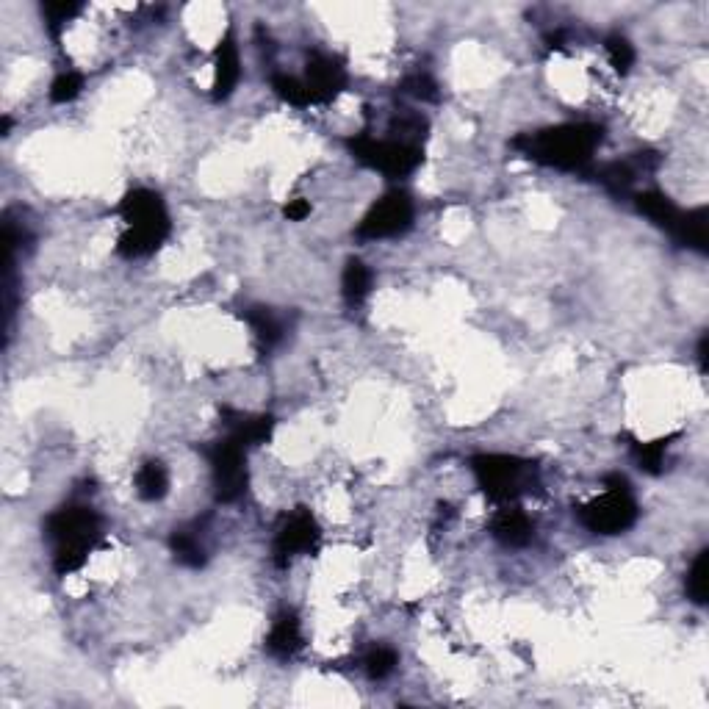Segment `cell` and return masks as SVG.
<instances>
[{
  "mask_svg": "<svg viewBox=\"0 0 709 709\" xmlns=\"http://www.w3.org/2000/svg\"><path fill=\"white\" fill-rule=\"evenodd\" d=\"M604 142V125L599 122H565L535 133H521L510 145L521 156L549 169L588 172L593 153Z\"/></svg>",
  "mask_w": 709,
  "mask_h": 709,
  "instance_id": "obj_1",
  "label": "cell"
},
{
  "mask_svg": "<svg viewBox=\"0 0 709 709\" xmlns=\"http://www.w3.org/2000/svg\"><path fill=\"white\" fill-rule=\"evenodd\" d=\"M103 535V518L89 505H64L45 521V538L53 549V571L59 577L81 571L89 552Z\"/></svg>",
  "mask_w": 709,
  "mask_h": 709,
  "instance_id": "obj_2",
  "label": "cell"
},
{
  "mask_svg": "<svg viewBox=\"0 0 709 709\" xmlns=\"http://www.w3.org/2000/svg\"><path fill=\"white\" fill-rule=\"evenodd\" d=\"M117 214L125 222V233L117 239V253L122 258H147L169 239L172 222L161 194L131 189L117 205Z\"/></svg>",
  "mask_w": 709,
  "mask_h": 709,
  "instance_id": "obj_3",
  "label": "cell"
},
{
  "mask_svg": "<svg viewBox=\"0 0 709 709\" xmlns=\"http://www.w3.org/2000/svg\"><path fill=\"white\" fill-rule=\"evenodd\" d=\"M471 471L480 491L496 505H510L518 496L532 493L541 485L538 466L516 455H474Z\"/></svg>",
  "mask_w": 709,
  "mask_h": 709,
  "instance_id": "obj_4",
  "label": "cell"
},
{
  "mask_svg": "<svg viewBox=\"0 0 709 709\" xmlns=\"http://www.w3.org/2000/svg\"><path fill=\"white\" fill-rule=\"evenodd\" d=\"M637 510L632 485L624 474H607L604 477V493L588 505L577 507L579 524L590 529L593 535H621L635 527Z\"/></svg>",
  "mask_w": 709,
  "mask_h": 709,
  "instance_id": "obj_5",
  "label": "cell"
},
{
  "mask_svg": "<svg viewBox=\"0 0 709 709\" xmlns=\"http://www.w3.org/2000/svg\"><path fill=\"white\" fill-rule=\"evenodd\" d=\"M349 153L363 167L380 172L385 178H408L424 161V150L419 145H405L397 139H372V136H355L347 142Z\"/></svg>",
  "mask_w": 709,
  "mask_h": 709,
  "instance_id": "obj_6",
  "label": "cell"
},
{
  "mask_svg": "<svg viewBox=\"0 0 709 709\" xmlns=\"http://www.w3.org/2000/svg\"><path fill=\"white\" fill-rule=\"evenodd\" d=\"M247 449L236 444L233 438H222L205 446V457L211 466V480H214V496L219 505H233L247 493Z\"/></svg>",
  "mask_w": 709,
  "mask_h": 709,
  "instance_id": "obj_7",
  "label": "cell"
},
{
  "mask_svg": "<svg viewBox=\"0 0 709 709\" xmlns=\"http://www.w3.org/2000/svg\"><path fill=\"white\" fill-rule=\"evenodd\" d=\"M322 529L316 524L311 510L297 507L291 516H286L277 527L275 543H272V560L277 568H289V563L297 554H308L319 546Z\"/></svg>",
  "mask_w": 709,
  "mask_h": 709,
  "instance_id": "obj_8",
  "label": "cell"
},
{
  "mask_svg": "<svg viewBox=\"0 0 709 709\" xmlns=\"http://www.w3.org/2000/svg\"><path fill=\"white\" fill-rule=\"evenodd\" d=\"M410 225H413V200L405 192H391L369 208V214L361 219L355 233L358 239L366 241L391 239L405 233Z\"/></svg>",
  "mask_w": 709,
  "mask_h": 709,
  "instance_id": "obj_9",
  "label": "cell"
},
{
  "mask_svg": "<svg viewBox=\"0 0 709 709\" xmlns=\"http://www.w3.org/2000/svg\"><path fill=\"white\" fill-rule=\"evenodd\" d=\"M657 167H660V156L646 150V153H635L629 161H610L601 167H590L588 175L596 178L613 197H626L632 192L640 172H654Z\"/></svg>",
  "mask_w": 709,
  "mask_h": 709,
  "instance_id": "obj_10",
  "label": "cell"
},
{
  "mask_svg": "<svg viewBox=\"0 0 709 709\" xmlns=\"http://www.w3.org/2000/svg\"><path fill=\"white\" fill-rule=\"evenodd\" d=\"M305 86L311 92L313 106H322L336 100L347 89V70L344 64L325 53H313L305 70Z\"/></svg>",
  "mask_w": 709,
  "mask_h": 709,
  "instance_id": "obj_11",
  "label": "cell"
},
{
  "mask_svg": "<svg viewBox=\"0 0 709 709\" xmlns=\"http://www.w3.org/2000/svg\"><path fill=\"white\" fill-rule=\"evenodd\" d=\"M491 535L507 549H524L535 538V527L521 507L502 505L491 518Z\"/></svg>",
  "mask_w": 709,
  "mask_h": 709,
  "instance_id": "obj_12",
  "label": "cell"
},
{
  "mask_svg": "<svg viewBox=\"0 0 709 709\" xmlns=\"http://www.w3.org/2000/svg\"><path fill=\"white\" fill-rule=\"evenodd\" d=\"M241 78V59L239 45L233 31L219 39L217 53H214V100H228L233 89L239 86Z\"/></svg>",
  "mask_w": 709,
  "mask_h": 709,
  "instance_id": "obj_13",
  "label": "cell"
},
{
  "mask_svg": "<svg viewBox=\"0 0 709 709\" xmlns=\"http://www.w3.org/2000/svg\"><path fill=\"white\" fill-rule=\"evenodd\" d=\"M219 413H222V419L228 424V438H233L244 449L247 446L266 444L272 438V430H275V419L272 416H264V413L261 416H244V413L233 408H222Z\"/></svg>",
  "mask_w": 709,
  "mask_h": 709,
  "instance_id": "obj_14",
  "label": "cell"
},
{
  "mask_svg": "<svg viewBox=\"0 0 709 709\" xmlns=\"http://www.w3.org/2000/svg\"><path fill=\"white\" fill-rule=\"evenodd\" d=\"M300 649H302L300 618H297L294 613H289V610H283V613L275 618V624H272V629H269V635H266V651H269L272 657H277V660H289V657H294Z\"/></svg>",
  "mask_w": 709,
  "mask_h": 709,
  "instance_id": "obj_15",
  "label": "cell"
},
{
  "mask_svg": "<svg viewBox=\"0 0 709 709\" xmlns=\"http://www.w3.org/2000/svg\"><path fill=\"white\" fill-rule=\"evenodd\" d=\"M673 241H679L682 247L707 253L709 241V214L707 208H693V211H682V217L673 228Z\"/></svg>",
  "mask_w": 709,
  "mask_h": 709,
  "instance_id": "obj_16",
  "label": "cell"
},
{
  "mask_svg": "<svg viewBox=\"0 0 709 709\" xmlns=\"http://www.w3.org/2000/svg\"><path fill=\"white\" fill-rule=\"evenodd\" d=\"M635 208L643 217L651 219L657 228L668 230V233H673L676 222L682 217V211L671 203V197H665L662 192H654V189H649V192H637Z\"/></svg>",
  "mask_w": 709,
  "mask_h": 709,
  "instance_id": "obj_17",
  "label": "cell"
},
{
  "mask_svg": "<svg viewBox=\"0 0 709 709\" xmlns=\"http://www.w3.org/2000/svg\"><path fill=\"white\" fill-rule=\"evenodd\" d=\"M244 319H247V325L253 327L255 338H258V344H261V349H264V352L275 349L277 344L283 341V336H286V327H283L280 316H277L272 308L253 305V308H247V311H244Z\"/></svg>",
  "mask_w": 709,
  "mask_h": 709,
  "instance_id": "obj_18",
  "label": "cell"
},
{
  "mask_svg": "<svg viewBox=\"0 0 709 709\" xmlns=\"http://www.w3.org/2000/svg\"><path fill=\"white\" fill-rule=\"evenodd\" d=\"M341 294L347 305H361L369 294H372V269L363 264L361 258H349L341 275Z\"/></svg>",
  "mask_w": 709,
  "mask_h": 709,
  "instance_id": "obj_19",
  "label": "cell"
},
{
  "mask_svg": "<svg viewBox=\"0 0 709 709\" xmlns=\"http://www.w3.org/2000/svg\"><path fill=\"white\" fill-rule=\"evenodd\" d=\"M136 493L145 502H161L169 493V471L161 460H147L142 469L136 471Z\"/></svg>",
  "mask_w": 709,
  "mask_h": 709,
  "instance_id": "obj_20",
  "label": "cell"
},
{
  "mask_svg": "<svg viewBox=\"0 0 709 709\" xmlns=\"http://www.w3.org/2000/svg\"><path fill=\"white\" fill-rule=\"evenodd\" d=\"M169 549L175 554V560L186 568H203L205 565V549L200 538L189 532V529H175L169 535Z\"/></svg>",
  "mask_w": 709,
  "mask_h": 709,
  "instance_id": "obj_21",
  "label": "cell"
},
{
  "mask_svg": "<svg viewBox=\"0 0 709 709\" xmlns=\"http://www.w3.org/2000/svg\"><path fill=\"white\" fill-rule=\"evenodd\" d=\"M272 89H275V95L280 97L283 103H289V106H297V109H308V106H313L311 92H308L305 81L294 78V75L275 73L272 75Z\"/></svg>",
  "mask_w": 709,
  "mask_h": 709,
  "instance_id": "obj_22",
  "label": "cell"
},
{
  "mask_svg": "<svg viewBox=\"0 0 709 709\" xmlns=\"http://www.w3.org/2000/svg\"><path fill=\"white\" fill-rule=\"evenodd\" d=\"M687 596L693 599V604H698V607H704L707 604V593H709V552L704 549V552H698V557L693 560V565H690V571H687Z\"/></svg>",
  "mask_w": 709,
  "mask_h": 709,
  "instance_id": "obj_23",
  "label": "cell"
},
{
  "mask_svg": "<svg viewBox=\"0 0 709 709\" xmlns=\"http://www.w3.org/2000/svg\"><path fill=\"white\" fill-rule=\"evenodd\" d=\"M81 3H73V0H50V3H42V14H45V25H48V34L53 39L61 37L64 25L70 23L73 17L81 14Z\"/></svg>",
  "mask_w": 709,
  "mask_h": 709,
  "instance_id": "obj_24",
  "label": "cell"
},
{
  "mask_svg": "<svg viewBox=\"0 0 709 709\" xmlns=\"http://www.w3.org/2000/svg\"><path fill=\"white\" fill-rule=\"evenodd\" d=\"M399 665V654L391 646H374L369 654H366V660H363V671H366V676L369 679H374V682H383V679H388L391 673L397 671Z\"/></svg>",
  "mask_w": 709,
  "mask_h": 709,
  "instance_id": "obj_25",
  "label": "cell"
},
{
  "mask_svg": "<svg viewBox=\"0 0 709 709\" xmlns=\"http://www.w3.org/2000/svg\"><path fill=\"white\" fill-rule=\"evenodd\" d=\"M668 444H671V438H660V441H651V444H632V455H635L640 471H646V474H662Z\"/></svg>",
  "mask_w": 709,
  "mask_h": 709,
  "instance_id": "obj_26",
  "label": "cell"
},
{
  "mask_svg": "<svg viewBox=\"0 0 709 709\" xmlns=\"http://www.w3.org/2000/svg\"><path fill=\"white\" fill-rule=\"evenodd\" d=\"M604 50H607V59L613 64L615 73L626 75L632 70V64H635V48H632V42H629L624 34H610V37L604 39Z\"/></svg>",
  "mask_w": 709,
  "mask_h": 709,
  "instance_id": "obj_27",
  "label": "cell"
},
{
  "mask_svg": "<svg viewBox=\"0 0 709 709\" xmlns=\"http://www.w3.org/2000/svg\"><path fill=\"white\" fill-rule=\"evenodd\" d=\"M402 92L410 97H416L421 103H435L441 97V89L435 84L433 75L427 73H413L402 81Z\"/></svg>",
  "mask_w": 709,
  "mask_h": 709,
  "instance_id": "obj_28",
  "label": "cell"
},
{
  "mask_svg": "<svg viewBox=\"0 0 709 709\" xmlns=\"http://www.w3.org/2000/svg\"><path fill=\"white\" fill-rule=\"evenodd\" d=\"M81 89H84V75L67 70V73L56 75V81L50 84V100L53 103H70V100L81 95Z\"/></svg>",
  "mask_w": 709,
  "mask_h": 709,
  "instance_id": "obj_29",
  "label": "cell"
},
{
  "mask_svg": "<svg viewBox=\"0 0 709 709\" xmlns=\"http://www.w3.org/2000/svg\"><path fill=\"white\" fill-rule=\"evenodd\" d=\"M311 214V203L308 200H289L286 203V208H283V217L289 219V222H302V219Z\"/></svg>",
  "mask_w": 709,
  "mask_h": 709,
  "instance_id": "obj_30",
  "label": "cell"
},
{
  "mask_svg": "<svg viewBox=\"0 0 709 709\" xmlns=\"http://www.w3.org/2000/svg\"><path fill=\"white\" fill-rule=\"evenodd\" d=\"M698 366L701 372H707V333L698 338Z\"/></svg>",
  "mask_w": 709,
  "mask_h": 709,
  "instance_id": "obj_31",
  "label": "cell"
}]
</instances>
